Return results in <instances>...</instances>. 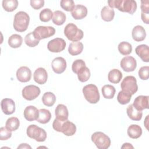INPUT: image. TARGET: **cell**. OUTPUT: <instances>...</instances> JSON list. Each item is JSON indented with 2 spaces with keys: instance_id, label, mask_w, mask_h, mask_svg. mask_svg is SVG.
Listing matches in <instances>:
<instances>
[{
  "instance_id": "6da1fadb",
  "label": "cell",
  "mask_w": 149,
  "mask_h": 149,
  "mask_svg": "<svg viewBox=\"0 0 149 149\" xmlns=\"http://www.w3.org/2000/svg\"><path fill=\"white\" fill-rule=\"evenodd\" d=\"M108 6L116 8L119 11L133 15L137 9V3L134 0H111L108 1Z\"/></svg>"
},
{
  "instance_id": "7a4b0ae2",
  "label": "cell",
  "mask_w": 149,
  "mask_h": 149,
  "mask_svg": "<svg viewBox=\"0 0 149 149\" xmlns=\"http://www.w3.org/2000/svg\"><path fill=\"white\" fill-rule=\"evenodd\" d=\"M30 22L29 15L23 11L17 12L14 17L13 27L19 32H23L27 29Z\"/></svg>"
},
{
  "instance_id": "3957f363",
  "label": "cell",
  "mask_w": 149,
  "mask_h": 149,
  "mask_svg": "<svg viewBox=\"0 0 149 149\" xmlns=\"http://www.w3.org/2000/svg\"><path fill=\"white\" fill-rule=\"evenodd\" d=\"M64 34L68 40L73 42L79 41L83 37V31L73 23H69L65 26Z\"/></svg>"
},
{
  "instance_id": "277c9868",
  "label": "cell",
  "mask_w": 149,
  "mask_h": 149,
  "mask_svg": "<svg viewBox=\"0 0 149 149\" xmlns=\"http://www.w3.org/2000/svg\"><path fill=\"white\" fill-rule=\"evenodd\" d=\"M83 93L86 100L91 104H96L100 100V94L97 87L93 84L85 86L83 88Z\"/></svg>"
},
{
  "instance_id": "5b68a950",
  "label": "cell",
  "mask_w": 149,
  "mask_h": 149,
  "mask_svg": "<svg viewBox=\"0 0 149 149\" xmlns=\"http://www.w3.org/2000/svg\"><path fill=\"white\" fill-rule=\"evenodd\" d=\"M91 140L99 149H107L111 145L109 137L101 132H96L91 135Z\"/></svg>"
},
{
  "instance_id": "8992f818",
  "label": "cell",
  "mask_w": 149,
  "mask_h": 149,
  "mask_svg": "<svg viewBox=\"0 0 149 149\" xmlns=\"http://www.w3.org/2000/svg\"><path fill=\"white\" fill-rule=\"evenodd\" d=\"M27 135L31 139H35L37 141H44L47 138V133L44 129L36 125H30L27 128Z\"/></svg>"
},
{
  "instance_id": "52a82bcc",
  "label": "cell",
  "mask_w": 149,
  "mask_h": 149,
  "mask_svg": "<svg viewBox=\"0 0 149 149\" xmlns=\"http://www.w3.org/2000/svg\"><path fill=\"white\" fill-rule=\"evenodd\" d=\"M120 87L122 91L132 95L134 94L138 90L136 79L133 76H126L121 82Z\"/></svg>"
},
{
  "instance_id": "ba28073f",
  "label": "cell",
  "mask_w": 149,
  "mask_h": 149,
  "mask_svg": "<svg viewBox=\"0 0 149 149\" xmlns=\"http://www.w3.org/2000/svg\"><path fill=\"white\" fill-rule=\"evenodd\" d=\"M33 33L34 37L40 41L54 36L55 33V29L52 26H40L34 29Z\"/></svg>"
},
{
  "instance_id": "9c48e42d",
  "label": "cell",
  "mask_w": 149,
  "mask_h": 149,
  "mask_svg": "<svg viewBox=\"0 0 149 149\" xmlns=\"http://www.w3.org/2000/svg\"><path fill=\"white\" fill-rule=\"evenodd\" d=\"M40 94V89L35 85H29L22 90L23 97L28 101L36 99Z\"/></svg>"
},
{
  "instance_id": "30bf717a",
  "label": "cell",
  "mask_w": 149,
  "mask_h": 149,
  "mask_svg": "<svg viewBox=\"0 0 149 149\" xmlns=\"http://www.w3.org/2000/svg\"><path fill=\"white\" fill-rule=\"evenodd\" d=\"M66 45V42L63 38H56L48 42L47 48L52 52H60L64 50Z\"/></svg>"
},
{
  "instance_id": "8fae6325",
  "label": "cell",
  "mask_w": 149,
  "mask_h": 149,
  "mask_svg": "<svg viewBox=\"0 0 149 149\" xmlns=\"http://www.w3.org/2000/svg\"><path fill=\"white\" fill-rule=\"evenodd\" d=\"M120 65L124 71L130 72L135 70L137 66V62L133 56H126L122 59Z\"/></svg>"
},
{
  "instance_id": "7c38bea8",
  "label": "cell",
  "mask_w": 149,
  "mask_h": 149,
  "mask_svg": "<svg viewBox=\"0 0 149 149\" xmlns=\"http://www.w3.org/2000/svg\"><path fill=\"white\" fill-rule=\"evenodd\" d=\"M51 66L55 73L61 74L63 73L66 68V62L63 58L57 57L52 60Z\"/></svg>"
},
{
  "instance_id": "4fadbf2b",
  "label": "cell",
  "mask_w": 149,
  "mask_h": 149,
  "mask_svg": "<svg viewBox=\"0 0 149 149\" xmlns=\"http://www.w3.org/2000/svg\"><path fill=\"white\" fill-rule=\"evenodd\" d=\"M16 77L19 81L23 83L29 81L31 77V70L27 66H21L16 72Z\"/></svg>"
},
{
  "instance_id": "5bb4252c",
  "label": "cell",
  "mask_w": 149,
  "mask_h": 149,
  "mask_svg": "<svg viewBox=\"0 0 149 149\" xmlns=\"http://www.w3.org/2000/svg\"><path fill=\"white\" fill-rule=\"evenodd\" d=\"M1 107L5 115H11L15 111V103L10 98H3L1 101Z\"/></svg>"
},
{
  "instance_id": "9a60e30c",
  "label": "cell",
  "mask_w": 149,
  "mask_h": 149,
  "mask_svg": "<svg viewBox=\"0 0 149 149\" xmlns=\"http://www.w3.org/2000/svg\"><path fill=\"white\" fill-rule=\"evenodd\" d=\"M76 132V126L72 122L66 120L61 123V131L66 136H71L74 134Z\"/></svg>"
},
{
  "instance_id": "2e32d148",
  "label": "cell",
  "mask_w": 149,
  "mask_h": 149,
  "mask_svg": "<svg viewBox=\"0 0 149 149\" xmlns=\"http://www.w3.org/2000/svg\"><path fill=\"white\" fill-rule=\"evenodd\" d=\"M133 105L138 111H142L144 109H148V96L139 95L134 100Z\"/></svg>"
},
{
  "instance_id": "e0dca14e",
  "label": "cell",
  "mask_w": 149,
  "mask_h": 149,
  "mask_svg": "<svg viewBox=\"0 0 149 149\" xmlns=\"http://www.w3.org/2000/svg\"><path fill=\"white\" fill-rule=\"evenodd\" d=\"M24 117L30 122L37 120L39 116V110L33 105L27 106L24 110Z\"/></svg>"
},
{
  "instance_id": "ac0fdd59",
  "label": "cell",
  "mask_w": 149,
  "mask_h": 149,
  "mask_svg": "<svg viewBox=\"0 0 149 149\" xmlns=\"http://www.w3.org/2000/svg\"><path fill=\"white\" fill-rule=\"evenodd\" d=\"M34 81L39 84H43L46 83L48 74L46 70L43 68H37L33 74Z\"/></svg>"
},
{
  "instance_id": "d6986e66",
  "label": "cell",
  "mask_w": 149,
  "mask_h": 149,
  "mask_svg": "<svg viewBox=\"0 0 149 149\" xmlns=\"http://www.w3.org/2000/svg\"><path fill=\"white\" fill-rule=\"evenodd\" d=\"M72 17L76 20L82 19L87 15V8L82 5H77L71 12Z\"/></svg>"
},
{
  "instance_id": "ffe728a7",
  "label": "cell",
  "mask_w": 149,
  "mask_h": 149,
  "mask_svg": "<svg viewBox=\"0 0 149 149\" xmlns=\"http://www.w3.org/2000/svg\"><path fill=\"white\" fill-rule=\"evenodd\" d=\"M132 36L134 41L137 42L142 41L145 39L146 36V30L141 26H136L132 30Z\"/></svg>"
},
{
  "instance_id": "44dd1931",
  "label": "cell",
  "mask_w": 149,
  "mask_h": 149,
  "mask_svg": "<svg viewBox=\"0 0 149 149\" xmlns=\"http://www.w3.org/2000/svg\"><path fill=\"white\" fill-rule=\"evenodd\" d=\"M56 119L61 121L68 120L69 113L67 107L63 104H58L55 111Z\"/></svg>"
},
{
  "instance_id": "7402d4cb",
  "label": "cell",
  "mask_w": 149,
  "mask_h": 149,
  "mask_svg": "<svg viewBox=\"0 0 149 149\" xmlns=\"http://www.w3.org/2000/svg\"><path fill=\"white\" fill-rule=\"evenodd\" d=\"M136 54L142 59L143 61L148 62L149 61V48L148 46L146 44L138 45L136 49Z\"/></svg>"
},
{
  "instance_id": "603a6c76",
  "label": "cell",
  "mask_w": 149,
  "mask_h": 149,
  "mask_svg": "<svg viewBox=\"0 0 149 149\" xmlns=\"http://www.w3.org/2000/svg\"><path fill=\"white\" fill-rule=\"evenodd\" d=\"M126 112L129 118L133 120L139 121L141 120L143 116L142 112L136 109L133 104H130L127 107L126 109Z\"/></svg>"
},
{
  "instance_id": "cb8c5ba5",
  "label": "cell",
  "mask_w": 149,
  "mask_h": 149,
  "mask_svg": "<svg viewBox=\"0 0 149 149\" xmlns=\"http://www.w3.org/2000/svg\"><path fill=\"white\" fill-rule=\"evenodd\" d=\"M127 135L132 139H138L142 134V129L137 125H131L129 126L127 130Z\"/></svg>"
},
{
  "instance_id": "d4e9b609",
  "label": "cell",
  "mask_w": 149,
  "mask_h": 149,
  "mask_svg": "<svg viewBox=\"0 0 149 149\" xmlns=\"http://www.w3.org/2000/svg\"><path fill=\"white\" fill-rule=\"evenodd\" d=\"M114 16V10L108 6H105L101 9V16L103 20L105 22H111L113 20Z\"/></svg>"
},
{
  "instance_id": "484cf974",
  "label": "cell",
  "mask_w": 149,
  "mask_h": 149,
  "mask_svg": "<svg viewBox=\"0 0 149 149\" xmlns=\"http://www.w3.org/2000/svg\"><path fill=\"white\" fill-rule=\"evenodd\" d=\"M83 49V45L80 41L72 42L69 44L68 52L72 55H77L81 53Z\"/></svg>"
},
{
  "instance_id": "4316f807",
  "label": "cell",
  "mask_w": 149,
  "mask_h": 149,
  "mask_svg": "<svg viewBox=\"0 0 149 149\" xmlns=\"http://www.w3.org/2000/svg\"><path fill=\"white\" fill-rule=\"evenodd\" d=\"M122 78V73L117 69H113L110 70L108 74V79L112 83L117 84L119 83Z\"/></svg>"
},
{
  "instance_id": "83f0119b",
  "label": "cell",
  "mask_w": 149,
  "mask_h": 149,
  "mask_svg": "<svg viewBox=\"0 0 149 149\" xmlns=\"http://www.w3.org/2000/svg\"><path fill=\"white\" fill-rule=\"evenodd\" d=\"M51 118V113L49 110L46 109H39V116L37 121L42 124L48 123Z\"/></svg>"
},
{
  "instance_id": "f1b7e54d",
  "label": "cell",
  "mask_w": 149,
  "mask_h": 149,
  "mask_svg": "<svg viewBox=\"0 0 149 149\" xmlns=\"http://www.w3.org/2000/svg\"><path fill=\"white\" fill-rule=\"evenodd\" d=\"M52 20L54 24L60 26L63 24L66 20L65 14L61 10H55L53 13Z\"/></svg>"
},
{
  "instance_id": "f546056e",
  "label": "cell",
  "mask_w": 149,
  "mask_h": 149,
  "mask_svg": "<svg viewBox=\"0 0 149 149\" xmlns=\"http://www.w3.org/2000/svg\"><path fill=\"white\" fill-rule=\"evenodd\" d=\"M23 42V38L20 35L14 34L9 37L8 39V44L13 48H17L21 46Z\"/></svg>"
},
{
  "instance_id": "4dcf8cb0",
  "label": "cell",
  "mask_w": 149,
  "mask_h": 149,
  "mask_svg": "<svg viewBox=\"0 0 149 149\" xmlns=\"http://www.w3.org/2000/svg\"><path fill=\"white\" fill-rule=\"evenodd\" d=\"M19 120L16 117H10L8 118L5 123V127L11 132L16 130L19 128Z\"/></svg>"
},
{
  "instance_id": "1f68e13d",
  "label": "cell",
  "mask_w": 149,
  "mask_h": 149,
  "mask_svg": "<svg viewBox=\"0 0 149 149\" xmlns=\"http://www.w3.org/2000/svg\"><path fill=\"white\" fill-rule=\"evenodd\" d=\"M102 94L104 98L107 99H112L113 98L115 94V87L110 84L104 85L102 87Z\"/></svg>"
},
{
  "instance_id": "d6a6232c",
  "label": "cell",
  "mask_w": 149,
  "mask_h": 149,
  "mask_svg": "<svg viewBox=\"0 0 149 149\" xmlns=\"http://www.w3.org/2000/svg\"><path fill=\"white\" fill-rule=\"evenodd\" d=\"M56 101V97L55 94L51 92L45 93L42 97V101L43 104L47 107H52L54 105Z\"/></svg>"
},
{
  "instance_id": "836d02e7",
  "label": "cell",
  "mask_w": 149,
  "mask_h": 149,
  "mask_svg": "<svg viewBox=\"0 0 149 149\" xmlns=\"http://www.w3.org/2000/svg\"><path fill=\"white\" fill-rule=\"evenodd\" d=\"M77 77L79 81L81 82H86L87 81L90 77V71L89 69L86 67L81 68L77 73Z\"/></svg>"
},
{
  "instance_id": "e575fe53",
  "label": "cell",
  "mask_w": 149,
  "mask_h": 149,
  "mask_svg": "<svg viewBox=\"0 0 149 149\" xmlns=\"http://www.w3.org/2000/svg\"><path fill=\"white\" fill-rule=\"evenodd\" d=\"M119 52L123 55H127L132 51V45L126 41H122L120 42L118 47Z\"/></svg>"
},
{
  "instance_id": "d590c367",
  "label": "cell",
  "mask_w": 149,
  "mask_h": 149,
  "mask_svg": "<svg viewBox=\"0 0 149 149\" xmlns=\"http://www.w3.org/2000/svg\"><path fill=\"white\" fill-rule=\"evenodd\" d=\"M18 6L17 0H3L2 1V7L7 12H12L15 10Z\"/></svg>"
},
{
  "instance_id": "8d00e7d4",
  "label": "cell",
  "mask_w": 149,
  "mask_h": 149,
  "mask_svg": "<svg viewBox=\"0 0 149 149\" xmlns=\"http://www.w3.org/2000/svg\"><path fill=\"white\" fill-rule=\"evenodd\" d=\"M132 94L127 93L126 92H125L122 90L120 91L117 96L118 101L120 104H122V105L126 104L130 102L132 98Z\"/></svg>"
},
{
  "instance_id": "74e56055",
  "label": "cell",
  "mask_w": 149,
  "mask_h": 149,
  "mask_svg": "<svg viewBox=\"0 0 149 149\" xmlns=\"http://www.w3.org/2000/svg\"><path fill=\"white\" fill-rule=\"evenodd\" d=\"M53 16V13L52 10L48 8L42 9L40 13V19L43 22H49Z\"/></svg>"
},
{
  "instance_id": "f35d334b",
  "label": "cell",
  "mask_w": 149,
  "mask_h": 149,
  "mask_svg": "<svg viewBox=\"0 0 149 149\" xmlns=\"http://www.w3.org/2000/svg\"><path fill=\"white\" fill-rule=\"evenodd\" d=\"M24 42L27 45L30 47H34L37 45L40 42L39 40H37L34 35L33 32H30L27 34L24 37Z\"/></svg>"
},
{
  "instance_id": "ab89813d",
  "label": "cell",
  "mask_w": 149,
  "mask_h": 149,
  "mask_svg": "<svg viewBox=\"0 0 149 149\" xmlns=\"http://www.w3.org/2000/svg\"><path fill=\"white\" fill-rule=\"evenodd\" d=\"M60 5L63 9L68 12H72L75 7L74 2L72 0H62Z\"/></svg>"
},
{
  "instance_id": "60d3db41",
  "label": "cell",
  "mask_w": 149,
  "mask_h": 149,
  "mask_svg": "<svg viewBox=\"0 0 149 149\" xmlns=\"http://www.w3.org/2000/svg\"><path fill=\"white\" fill-rule=\"evenodd\" d=\"M84 66H86V63L84 61H83L82 59H76L72 63V69L74 73L77 74L78 71L81 68Z\"/></svg>"
},
{
  "instance_id": "b9f144b4",
  "label": "cell",
  "mask_w": 149,
  "mask_h": 149,
  "mask_svg": "<svg viewBox=\"0 0 149 149\" xmlns=\"http://www.w3.org/2000/svg\"><path fill=\"white\" fill-rule=\"evenodd\" d=\"M148 72H149V66H142L139 70V77L143 80H147L148 79Z\"/></svg>"
},
{
  "instance_id": "7bdbcfd3",
  "label": "cell",
  "mask_w": 149,
  "mask_h": 149,
  "mask_svg": "<svg viewBox=\"0 0 149 149\" xmlns=\"http://www.w3.org/2000/svg\"><path fill=\"white\" fill-rule=\"evenodd\" d=\"M12 136L11 131L6 129V127H1L0 129V139L1 140H6Z\"/></svg>"
},
{
  "instance_id": "ee69618b",
  "label": "cell",
  "mask_w": 149,
  "mask_h": 149,
  "mask_svg": "<svg viewBox=\"0 0 149 149\" xmlns=\"http://www.w3.org/2000/svg\"><path fill=\"white\" fill-rule=\"evenodd\" d=\"M44 5V0H31L30 1V5L31 6L36 9L38 10L42 8Z\"/></svg>"
},
{
  "instance_id": "f6af8a7d",
  "label": "cell",
  "mask_w": 149,
  "mask_h": 149,
  "mask_svg": "<svg viewBox=\"0 0 149 149\" xmlns=\"http://www.w3.org/2000/svg\"><path fill=\"white\" fill-rule=\"evenodd\" d=\"M141 12L149 13V1H141Z\"/></svg>"
},
{
  "instance_id": "bcb514c9",
  "label": "cell",
  "mask_w": 149,
  "mask_h": 149,
  "mask_svg": "<svg viewBox=\"0 0 149 149\" xmlns=\"http://www.w3.org/2000/svg\"><path fill=\"white\" fill-rule=\"evenodd\" d=\"M141 17L143 22L146 24L149 23V13L141 12Z\"/></svg>"
},
{
  "instance_id": "7dc6e473",
  "label": "cell",
  "mask_w": 149,
  "mask_h": 149,
  "mask_svg": "<svg viewBox=\"0 0 149 149\" xmlns=\"http://www.w3.org/2000/svg\"><path fill=\"white\" fill-rule=\"evenodd\" d=\"M122 148H133V146H132L131 144L130 143H124L123 144V146L121 147Z\"/></svg>"
},
{
  "instance_id": "c3c4849f",
  "label": "cell",
  "mask_w": 149,
  "mask_h": 149,
  "mask_svg": "<svg viewBox=\"0 0 149 149\" xmlns=\"http://www.w3.org/2000/svg\"><path fill=\"white\" fill-rule=\"evenodd\" d=\"M17 148H31V147L26 143H22L19 146H18Z\"/></svg>"
}]
</instances>
